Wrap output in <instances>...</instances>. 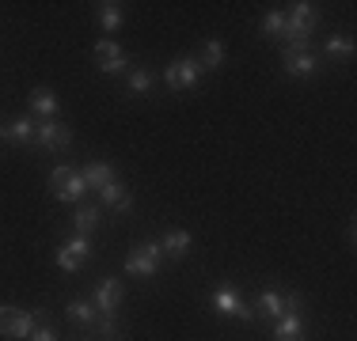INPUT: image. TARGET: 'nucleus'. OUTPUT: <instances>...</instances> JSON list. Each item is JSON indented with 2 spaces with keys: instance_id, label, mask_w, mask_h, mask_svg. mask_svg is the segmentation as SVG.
Here are the masks:
<instances>
[{
  "instance_id": "f257e3e1",
  "label": "nucleus",
  "mask_w": 357,
  "mask_h": 341,
  "mask_svg": "<svg viewBox=\"0 0 357 341\" xmlns=\"http://www.w3.org/2000/svg\"><path fill=\"white\" fill-rule=\"evenodd\" d=\"M46 322V311H20V307H0V334L12 341H27L31 330Z\"/></svg>"
},
{
  "instance_id": "f03ea898",
  "label": "nucleus",
  "mask_w": 357,
  "mask_h": 341,
  "mask_svg": "<svg viewBox=\"0 0 357 341\" xmlns=\"http://www.w3.org/2000/svg\"><path fill=\"white\" fill-rule=\"evenodd\" d=\"M50 193H54L57 201L65 205H80L84 193H88V186H84V175L73 167H54L50 170Z\"/></svg>"
},
{
  "instance_id": "7ed1b4c3",
  "label": "nucleus",
  "mask_w": 357,
  "mask_h": 341,
  "mask_svg": "<svg viewBox=\"0 0 357 341\" xmlns=\"http://www.w3.org/2000/svg\"><path fill=\"white\" fill-rule=\"evenodd\" d=\"M160 266H164L160 243H137L130 251V258H126V273H130V277H156Z\"/></svg>"
},
{
  "instance_id": "20e7f679",
  "label": "nucleus",
  "mask_w": 357,
  "mask_h": 341,
  "mask_svg": "<svg viewBox=\"0 0 357 341\" xmlns=\"http://www.w3.org/2000/svg\"><path fill=\"white\" fill-rule=\"evenodd\" d=\"M316 27H319V8L308 4V0H301V4H293V12L285 15V34L282 38H312Z\"/></svg>"
},
{
  "instance_id": "39448f33",
  "label": "nucleus",
  "mask_w": 357,
  "mask_h": 341,
  "mask_svg": "<svg viewBox=\"0 0 357 341\" xmlns=\"http://www.w3.org/2000/svg\"><path fill=\"white\" fill-rule=\"evenodd\" d=\"M198 76H202L198 57H175V61L164 68V80H167V88H172V91L194 88V84H198Z\"/></svg>"
},
{
  "instance_id": "423d86ee",
  "label": "nucleus",
  "mask_w": 357,
  "mask_h": 341,
  "mask_svg": "<svg viewBox=\"0 0 357 341\" xmlns=\"http://www.w3.org/2000/svg\"><path fill=\"white\" fill-rule=\"evenodd\" d=\"M31 144L42 152H65L73 144V129L61 122H42V125H35V141Z\"/></svg>"
},
{
  "instance_id": "0eeeda50",
  "label": "nucleus",
  "mask_w": 357,
  "mask_h": 341,
  "mask_svg": "<svg viewBox=\"0 0 357 341\" xmlns=\"http://www.w3.org/2000/svg\"><path fill=\"white\" fill-rule=\"evenodd\" d=\"M88 258H91V239L88 235H73V239H65V243L57 246V266H61L65 273H76Z\"/></svg>"
},
{
  "instance_id": "6e6552de",
  "label": "nucleus",
  "mask_w": 357,
  "mask_h": 341,
  "mask_svg": "<svg viewBox=\"0 0 357 341\" xmlns=\"http://www.w3.org/2000/svg\"><path fill=\"white\" fill-rule=\"evenodd\" d=\"M213 311H217V315H228V319H240V322H255V315H259L251 303H243L228 285L213 292Z\"/></svg>"
},
{
  "instance_id": "1a4fd4ad",
  "label": "nucleus",
  "mask_w": 357,
  "mask_h": 341,
  "mask_svg": "<svg viewBox=\"0 0 357 341\" xmlns=\"http://www.w3.org/2000/svg\"><path fill=\"white\" fill-rule=\"evenodd\" d=\"M122 296H126V285L118 277H103L96 285V296H91V303H96L99 315H114L118 307H122Z\"/></svg>"
},
{
  "instance_id": "9d476101",
  "label": "nucleus",
  "mask_w": 357,
  "mask_h": 341,
  "mask_svg": "<svg viewBox=\"0 0 357 341\" xmlns=\"http://www.w3.org/2000/svg\"><path fill=\"white\" fill-rule=\"evenodd\" d=\"M285 72L293 76V80H312V76L319 72L316 54H285Z\"/></svg>"
},
{
  "instance_id": "9b49d317",
  "label": "nucleus",
  "mask_w": 357,
  "mask_h": 341,
  "mask_svg": "<svg viewBox=\"0 0 357 341\" xmlns=\"http://www.w3.org/2000/svg\"><path fill=\"white\" fill-rule=\"evenodd\" d=\"M0 141H8V144H31V141H35V122H31V118H15V122L0 125Z\"/></svg>"
},
{
  "instance_id": "f8f14e48",
  "label": "nucleus",
  "mask_w": 357,
  "mask_h": 341,
  "mask_svg": "<svg viewBox=\"0 0 357 341\" xmlns=\"http://www.w3.org/2000/svg\"><path fill=\"white\" fill-rule=\"evenodd\" d=\"M99 201L110 205V209H118V212H130V209H133V193L126 190L118 178H114L110 186H103V190H99Z\"/></svg>"
},
{
  "instance_id": "ddd939ff",
  "label": "nucleus",
  "mask_w": 357,
  "mask_h": 341,
  "mask_svg": "<svg viewBox=\"0 0 357 341\" xmlns=\"http://www.w3.org/2000/svg\"><path fill=\"white\" fill-rule=\"evenodd\" d=\"M99 220H103V212L96 209V205H76V216H73V232L76 235H88L91 239V232L99 228Z\"/></svg>"
},
{
  "instance_id": "4468645a",
  "label": "nucleus",
  "mask_w": 357,
  "mask_h": 341,
  "mask_svg": "<svg viewBox=\"0 0 357 341\" xmlns=\"http://www.w3.org/2000/svg\"><path fill=\"white\" fill-rule=\"evenodd\" d=\"M190 232H183V228H175V232H167L164 235V243H160V251L167 254V258H186L190 254Z\"/></svg>"
},
{
  "instance_id": "2eb2a0df",
  "label": "nucleus",
  "mask_w": 357,
  "mask_h": 341,
  "mask_svg": "<svg viewBox=\"0 0 357 341\" xmlns=\"http://www.w3.org/2000/svg\"><path fill=\"white\" fill-rule=\"evenodd\" d=\"M80 175H84V186H88V190H103V186L114 182V167L110 164H88Z\"/></svg>"
},
{
  "instance_id": "dca6fc26",
  "label": "nucleus",
  "mask_w": 357,
  "mask_h": 341,
  "mask_svg": "<svg viewBox=\"0 0 357 341\" xmlns=\"http://www.w3.org/2000/svg\"><path fill=\"white\" fill-rule=\"evenodd\" d=\"M65 315H69V319L76 322V326H96V319H99V311H96V303L91 300H73L69 307H65Z\"/></svg>"
},
{
  "instance_id": "f3484780",
  "label": "nucleus",
  "mask_w": 357,
  "mask_h": 341,
  "mask_svg": "<svg viewBox=\"0 0 357 341\" xmlns=\"http://www.w3.org/2000/svg\"><path fill=\"white\" fill-rule=\"evenodd\" d=\"M31 110L42 118H54L57 114V95L50 88H31Z\"/></svg>"
},
{
  "instance_id": "a211bd4d",
  "label": "nucleus",
  "mask_w": 357,
  "mask_h": 341,
  "mask_svg": "<svg viewBox=\"0 0 357 341\" xmlns=\"http://www.w3.org/2000/svg\"><path fill=\"white\" fill-rule=\"evenodd\" d=\"M259 311L266 315V319H282L285 315V296L274 292V288H262L259 292Z\"/></svg>"
},
{
  "instance_id": "6ab92c4d",
  "label": "nucleus",
  "mask_w": 357,
  "mask_h": 341,
  "mask_svg": "<svg viewBox=\"0 0 357 341\" xmlns=\"http://www.w3.org/2000/svg\"><path fill=\"white\" fill-rule=\"evenodd\" d=\"M122 19H126V8L118 4V0H107V4H99V23H103L107 34L122 27Z\"/></svg>"
},
{
  "instance_id": "aec40b11",
  "label": "nucleus",
  "mask_w": 357,
  "mask_h": 341,
  "mask_svg": "<svg viewBox=\"0 0 357 341\" xmlns=\"http://www.w3.org/2000/svg\"><path fill=\"white\" fill-rule=\"evenodd\" d=\"M274 338H304V319L301 315H282V319H274Z\"/></svg>"
},
{
  "instance_id": "412c9836",
  "label": "nucleus",
  "mask_w": 357,
  "mask_h": 341,
  "mask_svg": "<svg viewBox=\"0 0 357 341\" xmlns=\"http://www.w3.org/2000/svg\"><path fill=\"white\" fill-rule=\"evenodd\" d=\"M198 65H202V68H220V65H225V42H220V38H209L206 46H202Z\"/></svg>"
},
{
  "instance_id": "4be33fe9",
  "label": "nucleus",
  "mask_w": 357,
  "mask_h": 341,
  "mask_svg": "<svg viewBox=\"0 0 357 341\" xmlns=\"http://www.w3.org/2000/svg\"><path fill=\"white\" fill-rule=\"evenodd\" d=\"M327 57H335V61H354V38H346V34L327 38Z\"/></svg>"
},
{
  "instance_id": "5701e85b",
  "label": "nucleus",
  "mask_w": 357,
  "mask_h": 341,
  "mask_svg": "<svg viewBox=\"0 0 357 341\" xmlns=\"http://www.w3.org/2000/svg\"><path fill=\"white\" fill-rule=\"evenodd\" d=\"M118 57H126L118 42H110V38L96 42V61H99V68H103V65H110V61H118Z\"/></svg>"
},
{
  "instance_id": "b1692460",
  "label": "nucleus",
  "mask_w": 357,
  "mask_h": 341,
  "mask_svg": "<svg viewBox=\"0 0 357 341\" xmlns=\"http://www.w3.org/2000/svg\"><path fill=\"white\" fill-rule=\"evenodd\" d=\"M130 91H133V95L152 91V72H144V68H130Z\"/></svg>"
},
{
  "instance_id": "393cba45",
  "label": "nucleus",
  "mask_w": 357,
  "mask_h": 341,
  "mask_svg": "<svg viewBox=\"0 0 357 341\" xmlns=\"http://www.w3.org/2000/svg\"><path fill=\"white\" fill-rule=\"evenodd\" d=\"M262 31H266L270 38H282L285 34V15L282 12H266L262 15Z\"/></svg>"
},
{
  "instance_id": "a878e982",
  "label": "nucleus",
  "mask_w": 357,
  "mask_h": 341,
  "mask_svg": "<svg viewBox=\"0 0 357 341\" xmlns=\"http://www.w3.org/2000/svg\"><path fill=\"white\" fill-rule=\"evenodd\" d=\"M91 330H96L99 338H114V330H118L114 315H99V319H96V326H91Z\"/></svg>"
},
{
  "instance_id": "bb28decb",
  "label": "nucleus",
  "mask_w": 357,
  "mask_h": 341,
  "mask_svg": "<svg viewBox=\"0 0 357 341\" xmlns=\"http://www.w3.org/2000/svg\"><path fill=\"white\" fill-rule=\"evenodd\" d=\"M285 296V315H301L304 311V296L301 292H282Z\"/></svg>"
},
{
  "instance_id": "cd10ccee",
  "label": "nucleus",
  "mask_w": 357,
  "mask_h": 341,
  "mask_svg": "<svg viewBox=\"0 0 357 341\" xmlns=\"http://www.w3.org/2000/svg\"><path fill=\"white\" fill-rule=\"evenodd\" d=\"M99 72H107V76H118V72H130V57H118V61H110L103 65Z\"/></svg>"
},
{
  "instance_id": "c85d7f7f",
  "label": "nucleus",
  "mask_w": 357,
  "mask_h": 341,
  "mask_svg": "<svg viewBox=\"0 0 357 341\" xmlns=\"http://www.w3.org/2000/svg\"><path fill=\"white\" fill-rule=\"evenodd\" d=\"M27 341H61V338H57L54 330H50L46 322H42V326H35V330H31V338H27Z\"/></svg>"
},
{
  "instance_id": "c756f323",
  "label": "nucleus",
  "mask_w": 357,
  "mask_h": 341,
  "mask_svg": "<svg viewBox=\"0 0 357 341\" xmlns=\"http://www.w3.org/2000/svg\"><path fill=\"white\" fill-rule=\"evenodd\" d=\"M103 341H126V338H118V334H114V338H103Z\"/></svg>"
},
{
  "instance_id": "7c9ffc66",
  "label": "nucleus",
  "mask_w": 357,
  "mask_h": 341,
  "mask_svg": "<svg viewBox=\"0 0 357 341\" xmlns=\"http://www.w3.org/2000/svg\"><path fill=\"white\" fill-rule=\"evenodd\" d=\"M282 341H304V338H282Z\"/></svg>"
}]
</instances>
